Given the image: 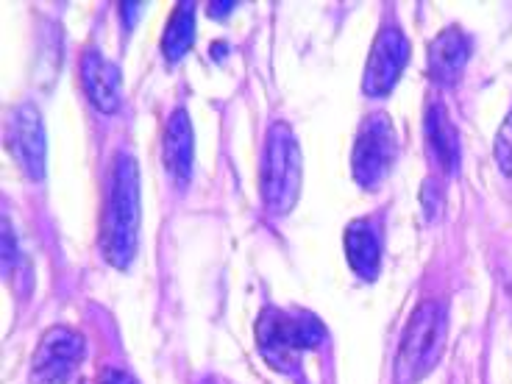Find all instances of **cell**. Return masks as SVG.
Here are the masks:
<instances>
[{
	"instance_id": "7a4b0ae2",
	"label": "cell",
	"mask_w": 512,
	"mask_h": 384,
	"mask_svg": "<svg viewBox=\"0 0 512 384\" xmlns=\"http://www.w3.org/2000/svg\"><path fill=\"white\" fill-rule=\"evenodd\" d=\"M326 329L312 312L268 307L256 323V346L276 371L293 373L304 351L323 343Z\"/></svg>"
},
{
	"instance_id": "52a82bcc",
	"label": "cell",
	"mask_w": 512,
	"mask_h": 384,
	"mask_svg": "<svg viewBox=\"0 0 512 384\" xmlns=\"http://www.w3.org/2000/svg\"><path fill=\"white\" fill-rule=\"evenodd\" d=\"M84 359V337L73 329H51L45 332L34 354L31 382L34 384H67Z\"/></svg>"
},
{
	"instance_id": "6da1fadb",
	"label": "cell",
	"mask_w": 512,
	"mask_h": 384,
	"mask_svg": "<svg viewBox=\"0 0 512 384\" xmlns=\"http://www.w3.org/2000/svg\"><path fill=\"white\" fill-rule=\"evenodd\" d=\"M140 237V167L131 154H120L112 165L109 198L103 209L101 248L109 265L128 268Z\"/></svg>"
},
{
	"instance_id": "8992f818",
	"label": "cell",
	"mask_w": 512,
	"mask_h": 384,
	"mask_svg": "<svg viewBox=\"0 0 512 384\" xmlns=\"http://www.w3.org/2000/svg\"><path fill=\"white\" fill-rule=\"evenodd\" d=\"M410 59V42L404 37V31L396 26H384L379 37L373 39L368 67L362 76V90L371 98H384L396 87L398 76L404 73Z\"/></svg>"
},
{
	"instance_id": "4fadbf2b",
	"label": "cell",
	"mask_w": 512,
	"mask_h": 384,
	"mask_svg": "<svg viewBox=\"0 0 512 384\" xmlns=\"http://www.w3.org/2000/svg\"><path fill=\"white\" fill-rule=\"evenodd\" d=\"M426 140H429V151L437 159V165L446 173H454L460 167V137L440 103L429 106V112H426Z\"/></svg>"
},
{
	"instance_id": "277c9868",
	"label": "cell",
	"mask_w": 512,
	"mask_h": 384,
	"mask_svg": "<svg viewBox=\"0 0 512 384\" xmlns=\"http://www.w3.org/2000/svg\"><path fill=\"white\" fill-rule=\"evenodd\" d=\"M446 343V309L437 301H423L412 312L396 357V382L415 384L432 371Z\"/></svg>"
},
{
	"instance_id": "8fae6325",
	"label": "cell",
	"mask_w": 512,
	"mask_h": 384,
	"mask_svg": "<svg viewBox=\"0 0 512 384\" xmlns=\"http://www.w3.org/2000/svg\"><path fill=\"white\" fill-rule=\"evenodd\" d=\"M346 256L351 270L362 279H376L382 265V231L371 218L354 220L346 229Z\"/></svg>"
},
{
	"instance_id": "5b68a950",
	"label": "cell",
	"mask_w": 512,
	"mask_h": 384,
	"mask_svg": "<svg viewBox=\"0 0 512 384\" xmlns=\"http://www.w3.org/2000/svg\"><path fill=\"white\" fill-rule=\"evenodd\" d=\"M396 159V131L384 112L365 117L359 126L357 142H354V156H351V170L359 187L376 190L393 167Z\"/></svg>"
},
{
	"instance_id": "30bf717a",
	"label": "cell",
	"mask_w": 512,
	"mask_h": 384,
	"mask_svg": "<svg viewBox=\"0 0 512 384\" xmlns=\"http://www.w3.org/2000/svg\"><path fill=\"white\" fill-rule=\"evenodd\" d=\"M468 59H471V39L465 37L462 28H446L429 45V76L440 87H454Z\"/></svg>"
},
{
	"instance_id": "5bb4252c",
	"label": "cell",
	"mask_w": 512,
	"mask_h": 384,
	"mask_svg": "<svg viewBox=\"0 0 512 384\" xmlns=\"http://www.w3.org/2000/svg\"><path fill=\"white\" fill-rule=\"evenodd\" d=\"M195 6L192 3H176V9L170 14V23L162 37V53L167 62H179L184 53L192 48V37H195Z\"/></svg>"
},
{
	"instance_id": "3957f363",
	"label": "cell",
	"mask_w": 512,
	"mask_h": 384,
	"mask_svg": "<svg viewBox=\"0 0 512 384\" xmlns=\"http://www.w3.org/2000/svg\"><path fill=\"white\" fill-rule=\"evenodd\" d=\"M301 192V145L287 123H273L262 154V201L270 215H287Z\"/></svg>"
},
{
	"instance_id": "9a60e30c",
	"label": "cell",
	"mask_w": 512,
	"mask_h": 384,
	"mask_svg": "<svg viewBox=\"0 0 512 384\" xmlns=\"http://www.w3.org/2000/svg\"><path fill=\"white\" fill-rule=\"evenodd\" d=\"M496 162L507 176H512V112L501 123L499 137H496Z\"/></svg>"
},
{
	"instance_id": "e0dca14e",
	"label": "cell",
	"mask_w": 512,
	"mask_h": 384,
	"mask_svg": "<svg viewBox=\"0 0 512 384\" xmlns=\"http://www.w3.org/2000/svg\"><path fill=\"white\" fill-rule=\"evenodd\" d=\"M206 12H209V17H218V20H223L226 14L234 12V3H231V0H226V3H209V6H206Z\"/></svg>"
},
{
	"instance_id": "ba28073f",
	"label": "cell",
	"mask_w": 512,
	"mask_h": 384,
	"mask_svg": "<svg viewBox=\"0 0 512 384\" xmlns=\"http://www.w3.org/2000/svg\"><path fill=\"white\" fill-rule=\"evenodd\" d=\"M9 148L31 181L45 179V128L34 106H17L9 120Z\"/></svg>"
},
{
	"instance_id": "7c38bea8",
	"label": "cell",
	"mask_w": 512,
	"mask_h": 384,
	"mask_svg": "<svg viewBox=\"0 0 512 384\" xmlns=\"http://www.w3.org/2000/svg\"><path fill=\"white\" fill-rule=\"evenodd\" d=\"M192 148H195V142H192L190 115L179 106L167 120L165 142H162L165 167L179 187H184L192 176Z\"/></svg>"
},
{
	"instance_id": "9c48e42d",
	"label": "cell",
	"mask_w": 512,
	"mask_h": 384,
	"mask_svg": "<svg viewBox=\"0 0 512 384\" xmlns=\"http://www.w3.org/2000/svg\"><path fill=\"white\" fill-rule=\"evenodd\" d=\"M81 84L98 112L115 115L120 109V70L95 48L81 56Z\"/></svg>"
},
{
	"instance_id": "2e32d148",
	"label": "cell",
	"mask_w": 512,
	"mask_h": 384,
	"mask_svg": "<svg viewBox=\"0 0 512 384\" xmlns=\"http://www.w3.org/2000/svg\"><path fill=\"white\" fill-rule=\"evenodd\" d=\"M98 384H140L134 376H128L123 371H115V368H109V371H103L98 376Z\"/></svg>"
}]
</instances>
